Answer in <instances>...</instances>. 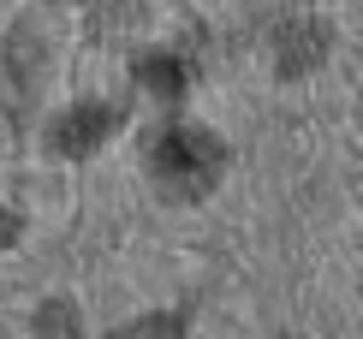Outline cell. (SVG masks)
<instances>
[{
  "label": "cell",
  "mask_w": 363,
  "mask_h": 339,
  "mask_svg": "<svg viewBox=\"0 0 363 339\" xmlns=\"http://www.w3.org/2000/svg\"><path fill=\"white\" fill-rule=\"evenodd\" d=\"M36 339H78V316H72L66 304H42V316H36Z\"/></svg>",
  "instance_id": "cell-4"
},
{
  "label": "cell",
  "mask_w": 363,
  "mask_h": 339,
  "mask_svg": "<svg viewBox=\"0 0 363 339\" xmlns=\"http://www.w3.org/2000/svg\"><path fill=\"white\" fill-rule=\"evenodd\" d=\"M220 161H226L220 137L203 126H167L149 149V173H155L161 196H173V203H196L220 179Z\"/></svg>",
  "instance_id": "cell-1"
},
{
  "label": "cell",
  "mask_w": 363,
  "mask_h": 339,
  "mask_svg": "<svg viewBox=\"0 0 363 339\" xmlns=\"http://www.w3.org/2000/svg\"><path fill=\"white\" fill-rule=\"evenodd\" d=\"M143 84L149 89H161V96H179V89H185V66H179L173 54H143Z\"/></svg>",
  "instance_id": "cell-3"
},
{
  "label": "cell",
  "mask_w": 363,
  "mask_h": 339,
  "mask_svg": "<svg viewBox=\"0 0 363 339\" xmlns=\"http://www.w3.org/2000/svg\"><path fill=\"white\" fill-rule=\"evenodd\" d=\"M173 333H179L173 316H149V321H138V328H119L113 339H173Z\"/></svg>",
  "instance_id": "cell-5"
},
{
  "label": "cell",
  "mask_w": 363,
  "mask_h": 339,
  "mask_svg": "<svg viewBox=\"0 0 363 339\" xmlns=\"http://www.w3.org/2000/svg\"><path fill=\"white\" fill-rule=\"evenodd\" d=\"M12 238H18V221H12V214L0 209V244H12Z\"/></svg>",
  "instance_id": "cell-6"
},
{
  "label": "cell",
  "mask_w": 363,
  "mask_h": 339,
  "mask_svg": "<svg viewBox=\"0 0 363 339\" xmlns=\"http://www.w3.org/2000/svg\"><path fill=\"white\" fill-rule=\"evenodd\" d=\"M113 119H119V113H113V107H101V101L72 107V113L60 119V137H54V143H60V155H89V149H96L101 137L113 131Z\"/></svg>",
  "instance_id": "cell-2"
}]
</instances>
